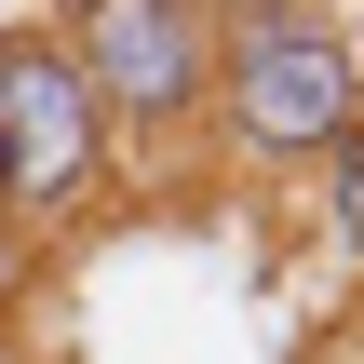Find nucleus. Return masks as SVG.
I'll list each match as a JSON object with an SVG mask.
<instances>
[{
    "label": "nucleus",
    "mask_w": 364,
    "mask_h": 364,
    "mask_svg": "<svg viewBox=\"0 0 364 364\" xmlns=\"http://www.w3.org/2000/svg\"><path fill=\"white\" fill-rule=\"evenodd\" d=\"M216 95H230V135L257 149V162H311V149H338L364 122V54L351 27H324V14H216Z\"/></svg>",
    "instance_id": "f257e3e1"
},
{
    "label": "nucleus",
    "mask_w": 364,
    "mask_h": 364,
    "mask_svg": "<svg viewBox=\"0 0 364 364\" xmlns=\"http://www.w3.org/2000/svg\"><path fill=\"white\" fill-rule=\"evenodd\" d=\"M54 41H68L95 122H149V135H176V122L216 95V14H189V0H95V14H68Z\"/></svg>",
    "instance_id": "f03ea898"
},
{
    "label": "nucleus",
    "mask_w": 364,
    "mask_h": 364,
    "mask_svg": "<svg viewBox=\"0 0 364 364\" xmlns=\"http://www.w3.org/2000/svg\"><path fill=\"white\" fill-rule=\"evenodd\" d=\"M0 162H14V216H68L108 176V122L68 68V41H14L0 54Z\"/></svg>",
    "instance_id": "7ed1b4c3"
},
{
    "label": "nucleus",
    "mask_w": 364,
    "mask_h": 364,
    "mask_svg": "<svg viewBox=\"0 0 364 364\" xmlns=\"http://www.w3.org/2000/svg\"><path fill=\"white\" fill-rule=\"evenodd\" d=\"M324 162H338V243H351V257H364V122H351V135H338V149H324Z\"/></svg>",
    "instance_id": "20e7f679"
},
{
    "label": "nucleus",
    "mask_w": 364,
    "mask_h": 364,
    "mask_svg": "<svg viewBox=\"0 0 364 364\" xmlns=\"http://www.w3.org/2000/svg\"><path fill=\"white\" fill-rule=\"evenodd\" d=\"M14 270H27V257H14V243H0V297H14Z\"/></svg>",
    "instance_id": "39448f33"
},
{
    "label": "nucleus",
    "mask_w": 364,
    "mask_h": 364,
    "mask_svg": "<svg viewBox=\"0 0 364 364\" xmlns=\"http://www.w3.org/2000/svg\"><path fill=\"white\" fill-rule=\"evenodd\" d=\"M0 216H14V162H0Z\"/></svg>",
    "instance_id": "423d86ee"
}]
</instances>
